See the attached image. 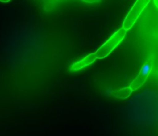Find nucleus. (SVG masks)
Listing matches in <instances>:
<instances>
[{"instance_id":"1","label":"nucleus","mask_w":158,"mask_h":136,"mask_svg":"<svg viewBox=\"0 0 158 136\" xmlns=\"http://www.w3.org/2000/svg\"><path fill=\"white\" fill-rule=\"evenodd\" d=\"M127 31L121 28L115 32L97 51L94 55L98 59H102L107 57L123 40Z\"/></svg>"},{"instance_id":"2","label":"nucleus","mask_w":158,"mask_h":136,"mask_svg":"<svg viewBox=\"0 0 158 136\" xmlns=\"http://www.w3.org/2000/svg\"><path fill=\"white\" fill-rule=\"evenodd\" d=\"M149 2L150 0H137L123 20L122 28L126 31L130 30Z\"/></svg>"},{"instance_id":"3","label":"nucleus","mask_w":158,"mask_h":136,"mask_svg":"<svg viewBox=\"0 0 158 136\" xmlns=\"http://www.w3.org/2000/svg\"><path fill=\"white\" fill-rule=\"evenodd\" d=\"M152 67V63L151 62H147L143 66L138 76L132 81L129 87L132 91L138 89L143 85L151 71Z\"/></svg>"},{"instance_id":"4","label":"nucleus","mask_w":158,"mask_h":136,"mask_svg":"<svg viewBox=\"0 0 158 136\" xmlns=\"http://www.w3.org/2000/svg\"><path fill=\"white\" fill-rule=\"evenodd\" d=\"M96 59V57L94 55V53H91L89 55L85 57L83 59L76 62L75 63L73 64L70 68V71H77L83 69L84 67L89 66L93 62H94Z\"/></svg>"},{"instance_id":"5","label":"nucleus","mask_w":158,"mask_h":136,"mask_svg":"<svg viewBox=\"0 0 158 136\" xmlns=\"http://www.w3.org/2000/svg\"><path fill=\"white\" fill-rule=\"evenodd\" d=\"M131 92L132 91L130 87H126V88H121L117 91H114L112 92V94L116 98L124 99V98H128L130 96Z\"/></svg>"},{"instance_id":"6","label":"nucleus","mask_w":158,"mask_h":136,"mask_svg":"<svg viewBox=\"0 0 158 136\" xmlns=\"http://www.w3.org/2000/svg\"><path fill=\"white\" fill-rule=\"evenodd\" d=\"M10 0H7V1H0V2H9Z\"/></svg>"},{"instance_id":"7","label":"nucleus","mask_w":158,"mask_h":136,"mask_svg":"<svg viewBox=\"0 0 158 136\" xmlns=\"http://www.w3.org/2000/svg\"><path fill=\"white\" fill-rule=\"evenodd\" d=\"M154 4H155V5H156V7H157V0H156V1H154Z\"/></svg>"}]
</instances>
